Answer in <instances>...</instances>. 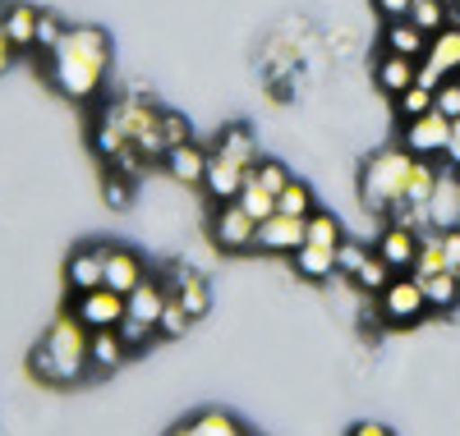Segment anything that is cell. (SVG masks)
I'll return each mask as SVG.
<instances>
[{
    "label": "cell",
    "instance_id": "1",
    "mask_svg": "<svg viewBox=\"0 0 460 436\" xmlns=\"http://www.w3.org/2000/svg\"><path fill=\"white\" fill-rule=\"evenodd\" d=\"M106 69H111V37L93 23H74L65 42L47 56L51 88L74 106H88L106 92Z\"/></svg>",
    "mask_w": 460,
    "mask_h": 436
},
{
    "label": "cell",
    "instance_id": "2",
    "mask_svg": "<svg viewBox=\"0 0 460 436\" xmlns=\"http://www.w3.org/2000/svg\"><path fill=\"white\" fill-rule=\"evenodd\" d=\"M88 344H93V331L79 322V312H60L56 322L42 331L37 349L28 353V368L42 377V381H56V386H69L88 372Z\"/></svg>",
    "mask_w": 460,
    "mask_h": 436
},
{
    "label": "cell",
    "instance_id": "3",
    "mask_svg": "<svg viewBox=\"0 0 460 436\" xmlns=\"http://www.w3.org/2000/svg\"><path fill=\"white\" fill-rule=\"evenodd\" d=\"M410 166H414V152H410L405 143L373 152L368 161H364V170H359L364 207H368V212H387L392 203H401V197H405V179H410Z\"/></svg>",
    "mask_w": 460,
    "mask_h": 436
},
{
    "label": "cell",
    "instance_id": "4",
    "mask_svg": "<svg viewBox=\"0 0 460 436\" xmlns=\"http://www.w3.org/2000/svg\"><path fill=\"white\" fill-rule=\"evenodd\" d=\"M115 106V115H120V125L129 129V138L138 143V152L147 156V166L152 161H166V138H162V110L166 106H157V101H147L143 92H129V97H120V101H111Z\"/></svg>",
    "mask_w": 460,
    "mask_h": 436
},
{
    "label": "cell",
    "instance_id": "5",
    "mask_svg": "<svg viewBox=\"0 0 460 436\" xmlns=\"http://www.w3.org/2000/svg\"><path fill=\"white\" fill-rule=\"evenodd\" d=\"M377 312H382V322H392V327H410V322H419V317L429 312L424 281H419L414 271H401L396 281L377 294Z\"/></svg>",
    "mask_w": 460,
    "mask_h": 436
},
{
    "label": "cell",
    "instance_id": "6",
    "mask_svg": "<svg viewBox=\"0 0 460 436\" xmlns=\"http://www.w3.org/2000/svg\"><path fill=\"white\" fill-rule=\"evenodd\" d=\"M212 240H217L226 253H249V249H258V221L240 207V197H235V203H217V212H212Z\"/></svg>",
    "mask_w": 460,
    "mask_h": 436
},
{
    "label": "cell",
    "instance_id": "7",
    "mask_svg": "<svg viewBox=\"0 0 460 436\" xmlns=\"http://www.w3.org/2000/svg\"><path fill=\"white\" fill-rule=\"evenodd\" d=\"M460 74V28H442V32H433V42H429V56L419 60V83L424 88H442L447 78H456Z\"/></svg>",
    "mask_w": 460,
    "mask_h": 436
},
{
    "label": "cell",
    "instance_id": "8",
    "mask_svg": "<svg viewBox=\"0 0 460 436\" xmlns=\"http://www.w3.org/2000/svg\"><path fill=\"white\" fill-rule=\"evenodd\" d=\"M74 312H79V322L88 331H111V327L125 322L129 299L115 294L111 285H102V290H88V294H74Z\"/></svg>",
    "mask_w": 460,
    "mask_h": 436
},
{
    "label": "cell",
    "instance_id": "9",
    "mask_svg": "<svg viewBox=\"0 0 460 436\" xmlns=\"http://www.w3.org/2000/svg\"><path fill=\"white\" fill-rule=\"evenodd\" d=\"M401 143L414 156H442L447 143H451V115H442L438 106L429 115H414V120H405V129H401Z\"/></svg>",
    "mask_w": 460,
    "mask_h": 436
},
{
    "label": "cell",
    "instance_id": "10",
    "mask_svg": "<svg viewBox=\"0 0 460 436\" xmlns=\"http://www.w3.org/2000/svg\"><path fill=\"white\" fill-rule=\"evenodd\" d=\"M166 290H171V299L184 303V312L194 317V322L212 308V285H208V275H203L199 266H189V262H175V266H171Z\"/></svg>",
    "mask_w": 460,
    "mask_h": 436
},
{
    "label": "cell",
    "instance_id": "11",
    "mask_svg": "<svg viewBox=\"0 0 460 436\" xmlns=\"http://www.w3.org/2000/svg\"><path fill=\"white\" fill-rule=\"evenodd\" d=\"M419 244H424V240H419V230L387 221V230L377 234V249H373V253L401 275V271H414V262H419Z\"/></svg>",
    "mask_w": 460,
    "mask_h": 436
},
{
    "label": "cell",
    "instance_id": "12",
    "mask_svg": "<svg viewBox=\"0 0 460 436\" xmlns=\"http://www.w3.org/2000/svg\"><path fill=\"white\" fill-rule=\"evenodd\" d=\"M244 179H249V170H244L240 161H230L226 152L212 147V156H208V175H203V193L212 197V203H235L240 188H244Z\"/></svg>",
    "mask_w": 460,
    "mask_h": 436
},
{
    "label": "cell",
    "instance_id": "13",
    "mask_svg": "<svg viewBox=\"0 0 460 436\" xmlns=\"http://www.w3.org/2000/svg\"><path fill=\"white\" fill-rule=\"evenodd\" d=\"M65 281L74 294H88L106 285V244H88V249H74L65 262Z\"/></svg>",
    "mask_w": 460,
    "mask_h": 436
},
{
    "label": "cell",
    "instance_id": "14",
    "mask_svg": "<svg viewBox=\"0 0 460 436\" xmlns=\"http://www.w3.org/2000/svg\"><path fill=\"white\" fill-rule=\"evenodd\" d=\"M299 244H309V230H304L299 216L277 212V216L258 221V249H262V253H286V257H290Z\"/></svg>",
    "mask_w": 460,
    "mask_h": 436
},
{
    "label": "cell",
    "instance_id": "15",
    "mask_svg": "<svg viewBox=\"0 0 460 436\" xmlns=\"http://www.w3.org/2000/svg\"><path fill=\"white\" fill-rule=\"evenodd\" d=\"M143 281H147V262H143L134 249L106 244V285H111L115 294H134Z\"/></svg>",
    "mask_w": 460,
    "mask_h": 436
},
{
    "label": "cell",
    "instance_id": "16",
    "mask_svg": "<svg viewBox=\"0 0 460 436\" xmlns=\"http://www.w3.org/2000/svg\"><path fill=\"white\" fill-rule=\"evenodd\" d=\"M208 147H199L194 138H189V143H180V147H171L166 152V175L175 179V184H184V188H203V175H208Z\"/></svg>",
    "mask_w": 460,
    "mask_h": 436
},
{
    "label": "cell",
    "instance_id": "17",
    "mask_svg": "<svg viewBox=\"0 0 460 436\" xmlns=\"http://www.w3.org/2000/svg\"><path fill=\"white\" fill-rule=\"evenodd\" d=\"M429 42H433V37L419 28L414 19H387V28H382V51L405 56V60H424Z\"/></svg>",
    "mask_w": 460,
    "mask_h": 436
},
{
    "label": "cell",
    "instance_id": "18",
    "mask_svg": "<svg viewBox=\"0 0 460 436\" xmlns=\"http://www.w3.org/2000/svg\"><path fill=\"white\" fill-rule=\"evenodd\" d=\"M125 299H129V312H125V317H134V322H143V327L157 331V327H162V312H166V303H171V290H166V281L147 275V281H143L134 294H125Z\"/></svg>",
    "mask_w": 460,
    "mask_h": 436
},
{
    "label": "cell",
    "instance_id": "19",
    "mask_svg": "<svg viewBox=\"0 0 460 436\" xmlns=\"http://www.w3.org/2000/svg\"><path fill=\"white\" fill-rule=\"evenodd\" d=\"M373 83L396 101L405 88H414V83H419V60H405V56L382 51V56L373 60Z\"/></svg>",
    "mask_w": 460,
    "mask_h": 436
},
{
    "label": "cell",
    "instance_id": "20",
    "mask_svg": "<svg viewBox=\"0 0 460 436\" xmlns=\"http://www.w3.org/2000/svg\"><path fill=\"white\" fill-rule=\"evenodd\" d=\"M429 216H433V230L460 225V175H456L451 166L442 170V179H438V188H433V197H429Z\"/></svg>",
    "mask_w": 460,
    "mask_h": 436
},
{
    "label": "cell",
    "instance_id": "21",
    "mask_svg": "<svg viewBox=\"0 0 460 436\" xmlns=\"http://www.w3.org/2000/svg\"><path fill=\"white\" fill-rule=\"evenodd\" d=\"M0 19H5V32L14 51H37V23H42V10L28 5V0H14V5L0 10Z\"/></svg>",
    "mask_w": 460,
    "mask_h": 436
},
{
    "label": "cell",
    "instance_id": "22",
    "mask_svg": "<svg viewBox=\"0 0 460 436\" xmlns=\"http://www.w3.org/2000/svg\"><path fill=\"white\" fill-rule=\"evenodd\" d=\"M129 344H125V336L120 331H93V344H88V372H115L125 359H129Z\"/></svg>",
    "mask_w": 460,
    "mask_h": 436
},
{
    "label": "cell",
    "instance_id": "23",
    "mask_svg": "<svg viewBox=\"0 0 460 436\" xmlns=\"http://www.w3.org/2000/svg\"><path fill=\"white\" fill-rule=\"evenodd\" d=\"M217 152H226L230 161H240L244 170H258V138H253V129L249 125H226L221 129V138H217Z\"/></svg>",
    "mask_w": 460,
    "mask_h": 436
},
{
    "label": "cell",
    "instance_id": "24",
    "mask_svg": "<svg viewBox=\"0 0 460 436\" xmlns=\"http://www.w3.org/2000/svg\"><path fill=\"white\" fill-rule=\"evenodd\" d=\"M171 436H244V427L230 418L226 409H203V414H194L189 423H180Z\"/></svg>",
    "mask_w": 460,
    "mask_h": 436
},
{
    "label": "cell",
    "instance_id": "25",
    "mask_svg": "<svg viewBox=\"0 0 460 436\" xmlns=\"http://www.w3.org/2000/svg\"><path fill=\"white\" fill-rule=\"evenodd\" d=\"M442 179V166H438V156H414V166H410V179H405V203H419V207H429V197Z\"/></svg>",
    "mask_w": 460,
    "mask_h": 436
},
{
    "label": "cell",
    "instance_id": "26",
    "mask_svg": "<svg viewBox=\"0 0 460 436\" xmlns=\"http://www.w3.org/2000/svg\"><path fill=\"white\" fill-rule=\"evenodd\" d=\"M290 262L304 281H327V275H336V249H323V244H299L290 253Z\"/></svg>",
    "mask_w": 460,
    "mask_h": 436
},
{
    "label": "cell",
    "instance_id": "27",
    "mask_svg": "<svg viewBox=\"0 0 460 436\" xmlns=\"http://www.w3.org/2000/svg\"><path fill=\"white\" fill-rule=\"evenodd\" d=\"M277 212H286V216H299V221H309L318 207H314V188L304 184V179H290L281 193H277Z\"/></svg>",
    "mask_w": 460,
    "mask_h": 436
},
{
    "label": "cell",
    "instance_id": "28",
    "mask_svg": "<svg viewBox=\"0 0 460 436\" xmlns=\"http://www.w3.org/2000/svg\"><path fill=\"white\" fill-rule=\"evenodd\" d=\"M240 207H244L253 221H267V216H277V193H267V188L258 184V175L249 170V179H244V188H240Z\"/></svg>",
    "mask_w": 460,
    "mask_h": 436
},
{
    "label": "cell",
    "instance_id": "29",
    "mask_svg": "<svg viewBox=\"0 0 460 436\" xmlns=\"http://www.w3.org/2000/svg\"><path fill=\"white\" fill-rule=\"evenodd\" d=\"M424 294H429V308H456L460 303V281L456 271H438V275H424Z\"/></svg>",
    "mask_w": 460,
    "mask_h": 436
},
{
    "label": "cell",
    "instance_id": "30",
    "mask_svg": "<svg viewBox=\"0 0 460 436\" xmlns=\"http://www.w3.org/2000/svg\"><path fill=\"white\" fill-rule=\"evenodd\" d=\"M304 230H309V244H323V249H341L345 244V230L332 212H314L309 221H304Z\"/></svg>",
    "mask_w": 460,
    "mask_h": 436
},
{
    "label": "cell",
    "instance_id": "31",
    "mask_svg": "<svg viewBox=\"0 0 460 436\" xmlns=\"http://www.w3.org/2000/svg\"><path fill=\"white\" fill-rule=\"evenodd\" d=\"M392 281H396V271H392V266H387V262H382V257H377V253H373V257H368V262H364V271H359V275H355V285H359V290H364V294H373V299H377V294H382V290H387V285H392Z\"/></svg>",
    "mask_w": 460,
    "mask_h": 436
},
{
    "label": "cell",
    "instance_id": "32",
    "mask_svg": "<svg viewBox=\"0 0 460 436\" xmlns=\"http://www.w3.org/2000/svg\"><path fill=\"white\" fill-rule=\"evenodd\" d=\"M433 106H438V92H433V88H424V83H414V88H405V92L396 97V115H401V120L429 115Z\"/></svg>",
    "mask_w": 460,
    "mask_h": 436
},
{
    "label": "cell",
    "instance_id": "33",
    "mask_svg": "<svg viewBox=\"0 0 460 436\" xmlns=\"http://www.w3.org/2000/svg\"><path fill=\"white\" fill-rule=\"evenodd\" d=\"M65 32H69V23H65L60 14L42 10V23H37V56H51V51L65 42Z\"/></svg>",
    "mask_w": 460,
    "mask_h": 436
},
{
    "label": "cell",
    "instance_id": "34",
    "mask_svg": "<svg viewBox=\"0 0 460 436\" xmlns=\"http://www.w3.org/2000/svg\"><path fill=\"white\" fill-rule=\"evenodd\" d=\"M410 19H414L419 28H424L429 37H433V32H442V28H447V0H414Z\"/></svg>",
    "mask_w": 460,
    "mask_h": 436
},
{
    "label": "cell",
    "instance_id": "35",
    "mask_svg": "<svg viewBox=\"0 0 460 436\" xmlns=\"http://www.w3.org/2000/svg\"><path fill=\"white\" fill-rule=\"evenodd\" d=\"M438 271H447V262H442V234L433 230L424 244H419V262H414V275L424 281V275H438Z\"/></svg>",
    "mask_w": 460,
    "mask_h": 436
},
{
    "label": "cell",
    "instance_id": "36",
    "mask_svg": "<svg viewBox=\"0 0 460 436\" xmlns=\"http://www.w3.org/2000/svg\"><path fill=\"white\" fill-rule=\"evenodd\" d=\"M368 257H373V253H368L364 244H355V240H345V244L336 249V271H341V275H350V281H355V275L364 271V262H368Z\"/></svg>",
    "mask_w": 460,
    "mask_h": 436
},
{
    "label": "cell",
    "instance_id": "37",
    "mask_svg": "<svg viewBox=\"0 0 460 436\" xmlns=\"http://www.w3.org/2000/svg\"><path fill=\"white\" fill-rule=\"evenodd\" d=\"M189 322H194V317L184 312V303H180V299H171V303H166V312H162V327H157V336L180 340V336L189 331Z\"/></svg>",
    "mask_w": 460,
    "mask_h": 436
},
{
    "label": "cell",
    "instance_id": "38",
    "mask_svg": "<svg viewBox=\"0 0 460 436\" xmlns=\"http://www.w3.org/2000/svg\"><path fill=\"white\" fill-rule=\"evenodd\" d=\"M253 175H258V184H262L267 193H281V188L295 179V175H290L281 161H258V170H253Z\"/></svg>",
    "mask_w": 460,
    "mask_h": 436
},
{
    "label": "cell",
    "instance_id": "39",
    "mask_svg": "<svg viewBox=\"0 0 460 436\" xmlns=\"http://www.w3.org/2000/svg\"><path fill=\"white\" fill-rule=\"evenodd\" d=\"M162 138H166V147H180V143L194 138V134H189V120L180 110H162Z\"/></svg>",
    "mask_w": 460,
    "mask_h": 436
},
{
    "label": "cell",
    "instance_id": "40",
    "mask_svg": "<svg viewBox=\"0 0 460 436\" xmlns=\"http://www.w3.org/2000/svg\"><path fill=\"white\" fill-rule=\"evenodd\" d=\"M106 203L111 207H129V175L106 170Z\"/></svg>",
    "mask_w": 460,
    "mask_h": 436
},
{
    "label": "cell",
    "instance_id": "41",
    "mask_svg": "<svg viewBox=\"0 0 460 436\" xmlns=\"http://www.w3.org/2000/svg\"><path fill=\"white\" fill-rule=\"evenodd\" d=\"M115 331H120V336H125V344H129V349H143V344H147L152 336H157V331H152V327H143V322H134V317H125V322H120V327H115Z\"/></svg>",
    "mask_w": 460,
    "mask_h": 436
},
{
    "label": "cell",
    "instance_id": "42",
    "mask_svg": "<svg viewBox=\"0 0 460 436\" xmlns=\"http://www.w3.org/2000/svg\"><path fill=\"white\" fill-rule=\"evenodd\" d=\"M438 110L451 115V120L460 115V78H447V83L438 88Z\"/></svg>",
    "mask_w": 460,
    "mask_h": 436
},
{
    "label": "cell",
    "instance_id": "43",
    "mask_svg": "<svg viewBox=\"0 0 460 436\" xmlns=\"http://www.w3.org/2000/svg\"><path fill=\"white\" fill-rule=\"evenodd\" d=\"M438 234H442V262H447V271H460V225L438 230Z\"/></svg>",
    "mask_w": 460,
    "mask_h": 436
},
{
    "label": "cell",
    "instance_id": "44",
    "mask_svg": "<svg viewBox=\"0 0 460 436\" xmlns=\"http://www.w3.org/2000/svg\"><path fill=\"white\" fill-rule=\"evenodd\" d=\"M373 5L387 14V19H410V10H414V0H373Z\"/></svg>",
    "mask_w": 460,
    "mask_h": 436
},
{
    "label": "cell",
    "instance_id": "45",
    "mask_svg": "<svg viewBox=\"0 0 460 436\" xmlns=\"http://www.w3.org/2000/svg\"><path fill=\"white\" fill-rule=\"evenodd\" d=\"M14 56H19V51H14V42H10V32H5V19H0V74H5V69L14 65Z\"/></svg>",
    "mask_w": 460,
    "mask_h": 436
},
{
    "label": "cell",
    "instance_id": "46",
    "mask_svg": "<svg viewBox=\"0 0 460 436\" xmlns=\"http://www.w3.org/2000/svg\"><path fill=\"white\" fill-rule=\"evenodd\" d=\"M442 161H447V166H456V161H460V115L451 120V143H447V152H442Z\"/></svg>",
    "mask_w": 460,
    "mask_h": 436
},
{
    "label": "cell",
    "instance_id": "47",
    "mask_svg": "<svg viewBox=\"0 0 460 436\" xmlns=\"http://www.w3.org/2000/svg\"><path fill=\"white\" fill-rule=\"evenodd\" d=\"M350 436H392V427H382V423H355Z\"/></svg>",
    "mask_w": 460,
    "mask_h": 436
},
{
    "label": "cell",
    "instance_id": "48",
    "mask_svg": "<svg viewBox=\"0 0 460 436\" xmlns=\"http://www.w3.org/2000/svg\"><path fill=\"white\" fill-rule=\"evenodd\" d=\"M451 170H456V175H460V161H456V166H451Z\"/></svg>",
    "mask_w": 460,
    "mask_h": 436
},
{
    "label": "cell",
    "instance_id": "49",
    "mask_svg": "<svg viewBox=\"0 0 460 436\" xmlns=\"http://www.w3.org/2000/svg\"><path fill=\"white\" fill-rule=\"evenodd\" d=\"M456 281H460V271H456Z\"/></svg>",
    "mask_w": 460,
    "mask_h": 436
}]
</instances>
